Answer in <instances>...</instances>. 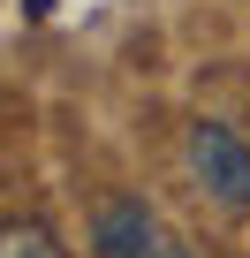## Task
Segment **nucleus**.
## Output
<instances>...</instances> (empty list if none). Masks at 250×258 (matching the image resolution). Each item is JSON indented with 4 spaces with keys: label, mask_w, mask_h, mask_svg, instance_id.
<instances>
[{
    "label": "nucleus",
    "mask_w": 250,
    "mask_h": 258,
    "mask_svg": "<svg viewBox=\"0 0 250 258\" xmlns=\"http://www.w3.org/2000/svg\"><path fill=\"white\" fill-rule=\"evenodd\" d=\"M190 175L205 182V198H220L227 213H250V137H235L227 121H190Z\"/></svg>",
    "instance_id": "nucleus-1"
},
{
    "label": "nucleus",
    "mask_w": 250,
    "mask_h": 258,
    "mask_svg": "<svg viewBox=\"0 0 250 258\" xmlns=\"http://www.w3.org/2000/svg\"><path fill=\"white\" fill-rule=\"evenodd\" d=\"M91 243H99V258H152V243H159V228H152V213H144V198H114V205L99 213V228H91Z\"/></svg>",
    "instance_id": "nucleus-2"
},
{
    "label": "nucleus",
    "mask_w": 250,
    "mask_h": 258,
    "mask_svg": "<svg viewBox=\"0 0 250 258\" xmlns=\"http://www.w3.org/2000/svg\"><path fill=\"white\" fill-rule=\"evenodd\" d=\"M0 258H61V243L38 220H16V228H0Z\"/></svg>",
    "instance_id": "nucleus-3"
},
{
    "label": "nucleus",
    "mask_w": 250,
    "mask_h": 258,
    "mask_svg": "<svg viewBox=\"0 0 250 258\" xmlns=\"http://www.w3.org/2000/svg\"><path fill=\"white\" fill-rule=\"evenodd\" d=\"M152 258H190V250H182V243H167V235H159V243H152Z\"/></svg>",
    "instance_id": "nucleus-4"
}]
</instances>
